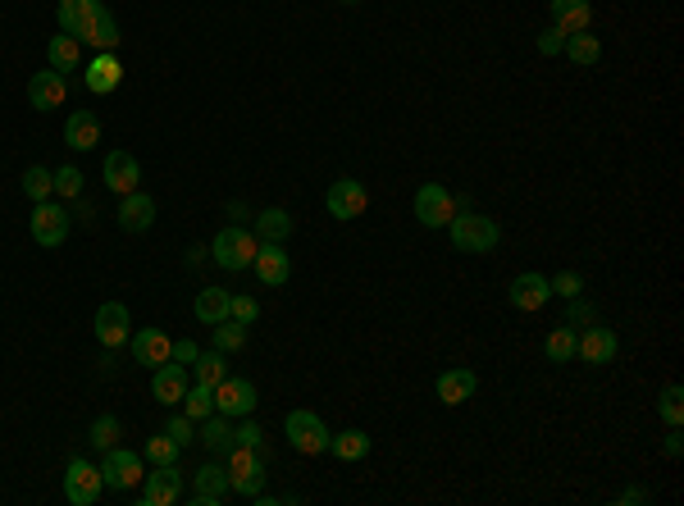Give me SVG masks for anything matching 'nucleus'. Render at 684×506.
Instances as JSON below:
<instances>
[{"instance_id": "obj_49", "label": "nucleus", "mask_w": 684, "mask_h": 506, "mask_svg": "<svg viewBox=\"0 0 684 506\" xmlns=\"http://www.w3.org/2000/svg\"><path fill=\"white\" fill-rule=\"evenodd\" d=\"M260 424H238V429H233V443H242V447H260Z\"/></svg>"}, {"instance_id": "obj_27", "label": "nucleus", "mask_w": 684, "mask_h": 506, "mask_svg": "<svg viewBox=\"0 0 684 506\" xmlns=\"http://www.w3.org/2000/svg\"><path fill=\"white\" fill-rule=\"evenodd\" d=\"M46 64L60 73H73L78 64H83V46H78V37H69V32H60V37H51L46 42Z\"/></svg>"}, {"instance_id": "obj_41", "label": "nucleus", "mask_w": 684, "mask_h": 506, "mask_svg": "<svg viewBox=\"0 0 684 506\" xmlns=\"http://www.w3.org/2000/svg\"><path fill=\"white\" fill-rule=\"evenodd\" d=\"M178 452H183V447H178L169 434L146 438V461H151V465H178Z\"/></svg>"}, {"instance_id": "obj_2", "label": "nucleus", "mask_w": 684, "mask_h": 506, "mask_svg": "<svg viewBox=\"0 0 684 506\" xmlns=\"http://www.w3.org/2000/svg\"><path fill=\"white\" fill-rule=\"evenodd\" d=\"M210 256H215L219 269H228V274H242V269H251V260H256V238H251L242 224H228L215 233V242H210Z\"/></svg>"}, {"instance_id": "obj_47", "label": "nucleus", "mask_w": 684, "mask_h": 506, "mask_svg": "<svg viewBox=\"0 0 684 506\" xmlns=\"http://www.w3.org/2000/svg\"><path fill=\"white\" fill-rule=\"evenodd\" d=\"M566 37H570V32H561L557 23H552V28H543V32H539V42H534V46H539V55H548V60H552V55H561Z\"/></svg>"}, {"instance_id": "obj_12", "label": "nucleus", "mask_w": 684, "mask_h": 506, "mask_svg": "<svg viewBox=\"0 0 684 506\" xmlns=\"http://www.w3.org/2000/svg\"><path fill=\"white\" fill-rule=\"evenodd\" d=\"M324 206H329L333 219H361L365 206H370V192H365V183H356V178H338V183H329Z\"/></svg>"}, {"instance_id": "obj_51", "label": "nucleus", "mask_w": 684, "mask_h": 506, "mask_svg": "<svg viewBox=\"0 0 684 506\" xmlns=\"http://www.w3.org/2000/svg\"><path fill=\"white\" fill-rule=\"evenodd\" d=\"M616 502H621V506H643V502H648V493H643V488H625Z\"/></svg>"}, {"instance_id": "obj_24", "label": "nucleus", "mask_w": 684, "mask_h": 506, "mask_svg": "<svg viewBox=\"0 0 684 506\" xmlns=\"http://www.w3.org/2000/svg\"><path fill=\"white\" fill-rule=\"evenodd\" d=\"M119 83H124V64L114 60V51H101L87 64V87H92L96 96H110Z\"/></svg>"}, {"instance_id": "obj_46", "label": "nucleus", "mask_w": 684, "mask_h": 506, "mask_svg": "<svg viewBox=\"0 0 684 506\" xmlns=\"http://www.w3.org/2000/svg\"><path fill=\"white\" fill-rule=\"evenodd\" d=\"M55 192H60L64 201H73V197H78V192H83V174H78V169H73V165H64L60 174H55Z\"/></svg>"}, {"instance_id": "obj_8", "label": "nucleus", "mask_w": 684, "mask_h": 506, "mask_svg": "<svg viewBox=\"0 0 684 506\" xmlns=\"http://www.w3.org/2000/svg\"><path fill=\"white\" fill-rule=\"evenodd\" d=\"M452 215H456V197L443 183H425L420 192H415V219H420L425 228H447Z\"/></svg>"}, {"instance_id": "obj_15", "label": "nucleus", "mask_w": 684, "mask_h": 506, "mask_svg": "<svg viewBox=\"0 0 684 506\" xmlns=\"http://www.w3.org/2000/svg\"><path fill=\"white\" fill-rule=\"evenodd\" d=\"M137 183H142V165H137L133 151H110L105 155V187H110L114 197L137 192Z\"/></svg>"}, {"instance_id": "obj_6", "label": "nucleus", "mask_w": 684, "mask_h": 506, "mask_svg": "<svg viewBox=\"0 0 684 506\" xmlns=\"http://www.w3.org/2000/svg\"><path fill=\"white\" fill-rule=\"evenodd\" d=\"M28 233L37 247H60V242L69 238V210L55 206V201H37L32 219H28Z\"/></svg>"}, {"instance_id": "obj_44", "label": "nucleus", "mask_w": 684, "mask_h": 506, "mask_svg": "<svg viewBox=\"0 0 684 506\" xmlns=\"http://www.w3.org/2000/svg\"><path fill=\"white\" fill-rule=\"evenodd\" d=\"M548 288H552V297H584V274H575V269H561L557 279H548Z\"/></svg>"}, {"instance_id": "obj_37", "label": "nucleus", "mask_w": 684, "mask_h": 506, "mask_svg": "<svg viewBox=\"0 0 684 506\" xmlns=\"http://www.w3.org/2000/svg\"><path fill=\"white\" fill-rule=\"evenodd\" d=\"M657 411H662V420L671 424V429H680V424H684V393H680V383H666L662 397H657Z\"/></svg>"}, {"instance_id": "obj_26", "label": "nucleus", "mask_w": 684, "mask_h": 506, "mask_svg": "<svg viewBox=\"0 0 684 506\" xmlns=\"http://www.w3.org/2000/svg\"><path fill=\"white\" fill-rule=\"evenodd\" d=\"M197 443L206 447V452H215V456H224L228 447H233V424H228V415H206L201 420V429H197Z\"/></svg>"}, {"instance_id": "obj_1", "label": "nucleus", "mask_w": 684, "mask_h": 506, "mask_svg": "<svg viewBox=\"0 0 684 506\" xmlns=\"http://www.w3.org/2000/svg\"><path fill=\"white\" fill-rule=\"evenodd\" d=\"M447 238H452V247L461 251V256H484V251L498 247L502 228H498V219H488V215H475V210H456L452 224H447Z\"/></svg>"}, {"instance_id": "obj_31", "label": "nucleus", "mask_w": 684, "mask_h": 506, "mask_svg": "<svg viewBox=\"0 0 684 506\" xmlns=\"http://www.w3.org/2000/svg\"><path fill=\"white\" fill-rule=\"evenodd\" d=\"M288 233H292V215H288V210L270 206V210H260V215H256V238L260 242H283Z\"/></svg>"}, {"instance_id": "obj_35", "label": "nucleus", "mask_w": 684, "mask_h": 506, "mask_svg": "<svg viewBox=\"0 0 684 506\" xmlns=\"http://www.w3.org/2000/svg\"><path fill=\"white\" fill-rule=\"evenodd\" d=\"M224 374H228L224 352H206V356H197V361H192V379L206 383V388H215V383L224 379Z\"/></svg>"}, {"instance_id": "obj_19", "label": "nucleus", "mask_w": 684, "mask_h": 506, "mask_svg": "<svg viewBox=\"0 0 684 506\" xmlns=\"http://www.w3.org/2000/svg\"><path fill=\"white\" fill-rule=\"evenodd\" d=\"M475 388H479V374L466 370V365H452V370L438 374V402H443V406L470 402V397H475Z\"/></svg>"}, {"instance_id": "obj_39", "label": "nucleus", "mask_w": 684, "mask_h": 506, "mask_svg": "<svg viewBox=\"0 0 684 506\" xmlns=\"http://www.w3.org/2000/svg\"><path fill=\"white\" fill-rule=\"evenodd\" d=\"M228 484H233V493L238 497H260V488H265V465H247V470H238V475H228Z\"/></svg>"}, {"instance_id": "obj_33", "label": "nucleus", "mask_w": 684, "mask_h": 506, "mask_svg": "<svg viewBox=\"0 0 684 506\" xmlns=\"http://www.w3.org/2000/svg\"><path fill=\"white\" fill-rule=\"evenodd\" d=\"M23 192H28L32 206H37V201H51L55 174H51V169H42V165H28V169H23Z\"/></svg>"}, {"instance_id": "obj_50", "label": "nucleus", "mask_w": 684, "mask_h": 506, "mask_svg": "<svg viewBox=\"0 0 684 506\" xmlns=\"http://www.w3.org/2000/svg\"><path fill=\"white\" fill-rule=\"evenodd\" d=\"M680 438H684V434H680V429H671V434H666V443H662V452H666V456H671V461H675V456H680V452H684V443H680Z\"/></svg>"}, {"instance_id": "obj_30", "label": "nucleus", "mask_w": 684, "mask_h": 506, "mask_svg": "<svg viewBox=\"0 0 684 506\" xmlns=\"http://www.w3.org/2000/svg\"><path fill=\"white\" fill-rule=\"evenodd\" d=\"M228 297H233V292H224V288H201L197 292V320L201 324H210V329H215L219 320H228Z\"/></svg>"}, {"instance_id": "obj_22", "label": "nucleus", "mask_w": 684, "mask_h": 506, "mask_svg": "<svg viewBox=\"0 0 684 506\" xmlns=\"http://www.w3.org/2000/svg\"><path fill=\"white\" fill-rule=\"evenodd\" d=\"M128 347H133V361L137 365H165L174 342H169L165 329H137L133 338H128Z\"/></svg>"}, {"instance_id": "obj_38", "label": "nucleus", "mask_w": 684, "mask_h": 506, "mask_svg": "<svg viewBox=\"0 0 684 506\" xmlns=\"http://www.w3.org/2000/svg\"><path fill=\"white\" fill-rule=\"evenodd\" d=\"M119 434H124V429H119V420H114V415H96V420H92V434H87V443H92L96 452H110V447L119 443Z\"/></svg>"}, {"instance_id": "obj_28", "label": "nucleus", "mask_w": 684, "mask_h": 506, "mask_svg": "<svg viewBox=\"0 0 684 506\" xmlns=\"http://www.w3.org/2000/svg\"><path fill=\"white\" fill-rule=\"evenodd\" d=\"M561 55H566L570 64H580V69H589V64H598V60H602V42L593 37L589 28H584V32H570L566 46H561Z\"/></svg>"}, {"instance_id": "obj_52", "label": "nucleus", "mask_w": 684, "mask_h": 506, "mask_svg": "<svg viewBox=\"0 0 684 506\" xmlns=\"http://www.w3.org/2000/svg\"><path fill=\"white\" fill-rule=\"evenodd\" d=\"M342 5H361V0H342Z\"/></svg>"}, {"instance_id": "obj_48", "label": "nucleus", "mask_w": 684, "mask_h": 506, "mask_svg": "<svg viewBox=\"0 0 684 506\" xmlns=\"http://www.w3.org/2000/svg\"><path fill=\"white\" fill-rule=\"evenodd\" d=\"M197 342L192 338H183V342H174V347H169V361H178V365H187V370H192V361H197Z\"/></svg>"}, {"instance_id": "obj_7", "label": "nucleus", "mask_w": 684, "mask_h": 506, "mask_svg": "<svg viewBox=\"0 0 684 506\" xmlns=\"http://www.w3.org/2000/svg\"><path fill=\"white\" fill-rule=\"evenodd\" d=\"M621 356V338L602 324H589L584 333H575V361L584 365H612Z\"/></svg>"}, {"instance_id": "obj_10", "label": "nucleus", "mask_w": 684, "mask_h": 506, "mask_svg": "<svg viewBox=\"0 0 684 506\" xmlns=\"http://www.w3.org/2000/svg\"><path fill=\"white\" fill-rule=\"evenodd\" d=\"M251 269H256V279L265 283V288H283V283L292 279V256L283 242H256V260H251Z\"/></svg>"}, {"instance_id": "obj_21", "label": "nucleus", "mask_w": 684, "mask_h": 506, "mask_svg": "<svg viewBox=\"0 0 684 506\" xmlns=\"http://www.w3.org/2000/svg\"><path fill=\"white\" fill-rule=\"evenodd\" d=\"M151 224H156V201L137 187V192H128V197L119 201V228H124V233H146Z\"/></svg>"}, {"instance_id": "obj_45", "label": "nucleus", "mask_w": 684, "mask_h": 506, "mask_svg": "<svg viewBox=\"0 0 684 506\" xmlns=\"http://www.w3.org/2000/svg\"><path fill=\"white\" fill-rule=\"evenodd\" d=\"M165 434L174 438L178 447H187V443H197V420H187V415H174V420L165 424Z\"/></svg>"}, {"instance_id": "obj_11", "label": "nucleus", "mask_w": 684, "mask_h": 506, "mask_svg": "<svg viewBox=\"0 0 684 506\" xmlns=\"http://www.w3.org/2000/svg\"><path fill=\"white\" fill-rule=\"evenodd\" d=\"M215 411L228 415V420H238V415H251L256 411V383L251 379H219L215 383Z\"/></svg>"}, {"instance_id": "obj_20", "label": "nucleus", "mask_w": 684, "mask_h": 506, "mask_svg": "<svg viewBox=\"0 0 684 506\" xmlns=\"http://www.w3.org/2000/svg\"><path fill=\"white\" fill-rule=\"evenodd\" d=\"M187 388H192V383H187V365H178V361L156 365V374H151V393H156V402H165V406L183 402Z\"/></svg>"}, {"instance_id": "obj_18", "label": "nucleus", "mask_w": 684, "mask_h": 506, "mask_svg": "<svg viewBox=\"0 0 684 506\" xmlns=\"http://www.w3.org/2000/svg\"><path fill=\"white\" fill-rule=\"evenodd\" d=\"M228 493H233V484H228V470L219 461L201 465L197 475H192V502L197 506H219Z\"/></svg>"}, {"instance_id": "obj_17", "label": "nucleus", "mask_w": 684, "mask_h": 506, "mask_svg": "<svg viewBox=\"0 0 684 506\" xmlns=\"http://www.w3.org/2000/svg\"><path fill=\"white\" fill-rule=\"evenodd\" d=\"M64 96H69V78H64L60 69H42V73H32V83H28V101H32V110H60Z\"/></svg>"}, {"instance_id": "obj_16", "label": "nucleus", "mask_w": 684, "mask_h": 506, "mask_svg": "<svg viewBox=\"0 0 684 506\" xmlns=\"http://www.w3.org/2000/svg\"><path fill=\"white\" fill-rule=\"evenodd\" d=\"M548 297H552V288H548V279H543V274H520V279H511V288H507L511 310H520V315L543 310V306H548Z\"/></svg>"}, {"instance_id": "obj_3", "label": "nucleus", "mask_w": 684, "mask_h": 506, "mask_svg": "<svg viewBox=\"0 0 684 506\" xmlns=\"http://www.w3.org/2000/svg\"><path fill=\"white\" fill-rule=\"evenodd\" d=\"M283 434H288L292 452H301V456H324L329 452V438H333L315 411H292L288 420H283Z\"/></svg>"}, {"instance_id": "obj_43", "label": "nucleus", "mask_w": 684, "mask_h": 506, "mask_svg": "<svg viewBox=\"0 0 684 506\" xmlns=\"http://www.w3.org/2000/svg\"><path fill=\"white\" fill-rule=\"evenodd\" d=\"M566 324L570 329H589V324H598V306H593V301H584V297H570L566 301Z\"/></svg>"}, {"instance_id": "obj_23", "label": "nucleus", "mask_w": 684, "mask_h": 506, "mask_svg": "<svg viewBox=\"0 0 684 506\" xmlns=\"http://www.w3.org/2000/svg\"><path fill=\"white\" fill-rule=\"evenodd\" d=\"M64 142H69L73 151H96V146H101V119H96L92 110H73L69 124H64Z\"/></svg>"}, {"instance_id": "obj_14", "label": "nucleus", "mask_w": 684, "mask_h": 506, "mask_svg": "<svg viewBox=\"0 0 684 506\" xmlns=\"http://www.w3.org/2000/svg\"><path fill=\"white\" fill-rule=\"evenodd\" d=\"M78 42L96 46V51H114V46L124 42V37H119L114 14L105 10V0H92V10H87V23H83V32H78Z\"/></svg>"}, {"instance_id": "obj_13", "label": "nucleus", "mask_w": 684, "mask_h": 506, "mask_svg": "<svg viewBox=\"0 0 684 506\" xmlns=\"http://www.w3.org/2000/svg\"><path fill=\"white\" fill-rule=\"evenodd\" d=\"M183 502V470L178 465H156V475H146L142 506H174Z\"/></svg>"}, {"instance_id": "obj_9", "label": "nucleus", "mask_w": 684, "mask_h": 506, "mask_svg": "<svg viewBox=\"0 0 684 506\" xmlns=\"http://www.w3.org/2000/svg\"><path fill=\"white\" fill-rule=\"evenodd\" d=\"M96 342H101L105 352H119L128 338H133V320H128V306L124 301H105L101 310H96Z\"/></svg>"}, {"instance_id": "obj_36", "label": "nucleus", "mask_w": 684, "mask_h": 506, "mask_svg": "<svg viewBox=\"0 0 684 506\" xmlns=\"http://www.w3.org/2000/svg\"><path fill=\"white\" fill-rule=\"evenodd\" d=\"M87 10H92V0H60V32H69V37H78L87 23Z\"/></svg>"}, {"instance_id": "obj_34", "label": "nucleus", "mask_w": 684, "mask_h": 506, "mask_svg": "<svg viewBox=\"0 0 684 506\" xmlns=\"http://www.w3.org/2000/svg\"><path fill=\"white\" fill-rule=\"evenodd\" d=\"M247 347V324H238V320H219L215 324V352H242Z\"/></svg>"}, {"instance_id": "obj_42", "label": "nucleus", "mask_w": 684, "mask_h": 506, "mask_svg": "<svg viewBox=\"0 0 684 506\" xmlns=\"http://www.w3.org/2000/svg\"><path fill=\"white\" fill-rule=\"evenodd\" d=\"M228 320H238V324H256L260 320V306H256V297H247V292H233L228 297Z\"/></svg>"}, {"instance_id": "obj_29", "label": "nucleus", "mask_w": 684, "mask_h": 506, "mask_svg": "<svg viewBox=\"0 0 684 506\" xmlns=\"http://www.w3.org/2000/svg\"><path fill=\"white\" fill-rule=\"evenodd\" d=\"M329 452L338 456V461H365V456H370V434H365V429H342V434L329 438Z\"/></svg>"}, {"instance_id": "obj_32", "label": "nucleus", "mask_w": 684, "mask_h": 506, "mask_svg": "<svg viewBox=\"0 0 684 506\" xmlns=\"http://www.w3.org/2000/svg\"><path fill=\"white\" fill-rule=\"evenodd\" d=\"M183 415L187 420H206V415H215V388H206V383H192L183 393Z\"/></svg>"}, {"instance_id": "obj_40", "label": "nucleus", "mask_w": 684, "mask_h": 506, "mask_svg": "<svg viewBox=\"0 0 684 506\" xmlns=\"http://www.w3.org/2000/svg\"><path fill=\"white\" fill-rule=\"evenodd\" d=\"M543 352H548L552 361H561V365L575 361V329H570V324H566V329H552L548 342H543Z\"/></svg>"}, {"instance_id": "obj_5", "label": "nucleus", "mask_w": 684, "mask_h": 506, "mask_svg": "<svg viewBox=\"0 0 684 506\" xmlns=\"http://www.w3.org/2000/svg\"><path fill=\"white\" fill-rule=\"evenodd\" d=\"M101 479H105V488H110V493H133V488L146 479L142 456L114 443L110 452H105V461H101Z\"/></svg>"}, {"instance_id": "obj_4", "label": "nucleus", "mask_w": 684, "mask_h": 506, "mask_svg": "<svg viewBox=\"0 0 684 506\" xmlns=\"http://www.w3.org/2000/svg\"><path fill=\"white\" fill-rule=\"evenodd\" d=\"M105 493V479H101V465H92L87 456H73L69 470H64V497L73 506H96Z\"/></svg>"}, {"instance_id": "obj_25", "label": "nucleus", "mask_w": 684, "mask_h": 506, "mask_svg": "<svg viewBox=\"0 0 684 506\" xmlns=\"http://www.w3.org/2000/svg\"><path fill=\"white\" fill-rule=\"evenodd\" d=\"M552 5V23L561 32H584L593 23V5L589 0H548Z\"/></svg>"}]
</instances>
